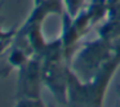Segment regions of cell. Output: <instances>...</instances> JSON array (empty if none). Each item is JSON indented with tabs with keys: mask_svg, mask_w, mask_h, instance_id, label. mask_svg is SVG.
Wrapping results in <instances>:
<instances>
[{
	"mask_svg": "<svg viewBox=\"0 0 120 107\" xmlns=\"http://www.w3.org/2000/svg\"><path fill=\"white\" fill-rule=\"evenodd\" d=\"M115 53L109 62L88 81H81L72 70H68L67 107H102L107 88L120 66V39L114 40Z\"/></svg>",
	"mask_w": 120,
	"mask_h": 107,
	"instance_id": "cell-1",
	"label": "cell"
},
{
	"mask_svg": "<svg viewBox=\"0 0 120 107\" xmlns=\"http://www.w3.org/2000/svg\"><path fill=\"white\" fill-rule=\"evenodd\" d=\"M43 59V81L44 86L54 96L61 104L67 103V83L70 65L63 57L61 39L49 41L47 50L41 57Z\"/></svg>",
	"mask_w": 120,
	"mask_h": 107,
	"instance_id": "cell-2",
	"label": "cell"
},
{
	"mask_svg": "<svg viewBox=\"0 0 120 107\" xmlns=\"http://www.w3.org/2000/svg\"><path fill=\"white\" fill-rule=\"evenodd\" d=\"M114 53L115 43L98 36L93 41L85 43L84 47L75 53L70 67L81 81H88L111 59Z\"/></svg>",
	"mask_w": 120,
	"mask_h": 107,
	"instance_id": "cell-3",
	"label": "cell"
},
{
	"mask_svg": "<svg viewBox=\"0 0 120 107\" xmlns=\"http://www.w3.org/2000/svg\"><path fill=\"white\" fill-rule=\"evenodd\" d=\"M16 97L18 98H40L43 81V59L32 55L21 68H18Z\"/></svg>",
	"mask_w": 120,
	"mask_h": 107,
	"instance_id": "cell-4",
	"label": "cell"
},
{
	"mask_svg": "<svg viewBox=\"0 0 120 107\" xmlns=\"http://www.w3.org/2000/svg\"><path fill=\"white\" fill-rule=\"evenodd\" d=\"M85 11L90 17L93 26L103 23L109 14V1L107 0H90V3L86 4Z\"/></svg>",
	"mask_w": 120,
	"mask_h": 107,
	"instance_id": "cell-5",
	"label": "cell"
},
{
	"mask_svg": "<svg viewBox=\"0 0 120 107\" xmlns=\"http://www.w3.org/2000/svg\"><path fill=\"white\" fill-rule=\"evenodd\" d=\"M65 5V12L71 17H76L86 7L85 0H62Z\"/></svg>",
	"mask_w": 120,
	"mask_h": 107,
	"instance_id": "cell-6",
	"label": "cell"
},
{
	"mask_svg": "<svg viewBox=\"0 0 120 107\" xmlns=\"http://www.w3.org/2000/svg\"><path fill=\"white\" fill-rule=\"evenodd\" d=\"M16 107H48L41 98H18Z\"/></svg>",
	"mask_w": 120,
	"mask_h": 107,
	"instance_id": "cell-7",
	"label": "cell"
},
{
	"mask_svg": "<svg viewBox=\"0 0 120 107\" xmlns=\"http://www.w3.org/2000/svg\"><path fill=\"white\" fill-rule=\"evenodd\" d=\"M13 37H5V39H1L0 40V55L4 54V53L7 52V50L9 49V47L12 45V41H13Z\"/></svg>",
	"mask_w": 120,
	"mask_h": 107,
	"instance_id": "cell-8",
	"label": "cell"
},
{
	"mask_svg": "<svg viewBox=\"0 0 120 107\" xmlns=\"http://www.w3.org/2000/svg\"><path fill=\"white\" fill-rule=\"evenodd\" d=\"M3 5H4V1H0V26H1V25H3V22L5 21L3 13H1V8H3Z\"/></svg>",
	"mask_w": 120,
	"mask_h": 107,
	"instance_id": "cell-9",
	"label": "cell"
},
{
	"mask_svg": "<svg viewBox=\"0 0 120 107\" xmlns=\"http://www.w3.org/2000/svg\"><path fill=\"white\" fill-rule=\"evenodd\" d=\"M115 92H116L117 96L120 97V84H117V85H116V88H115Z\"/></svg>",
	"mask_w": 120,
	"mask_h": 107,
	"instance_id": "cell-10",
	"label": "cell"
},
{
	"mask_svg": "<svg viewBox=\"0 0 120 107\" xmlns=\"http://www.w3.org/2000/svg\"><path fill=\"white\" fill-rule=\"evenodd\" d=\"M41 1H44V0H34V5H38V4H40Z\"/></svg>",
	"mask_w": 120,
	"mask_h": 107,
	"instance_id": "cell-11",
	"label": "cell"
},
{
	"mask_svg": "<svg viewBox=\"0 0 120 107\" xmlns=\"http://www.w3.org/2000/svg\"><path fill=\"white\" fill-rule=\"evenodd\" d=\"M48 107H56V106H53V104H48Z\"/></svg>",
	"mask_w": 120,
	"mask_h": 107,
	"instance_id": "cell-12",
	"label": "cell"
}]
</instances>
